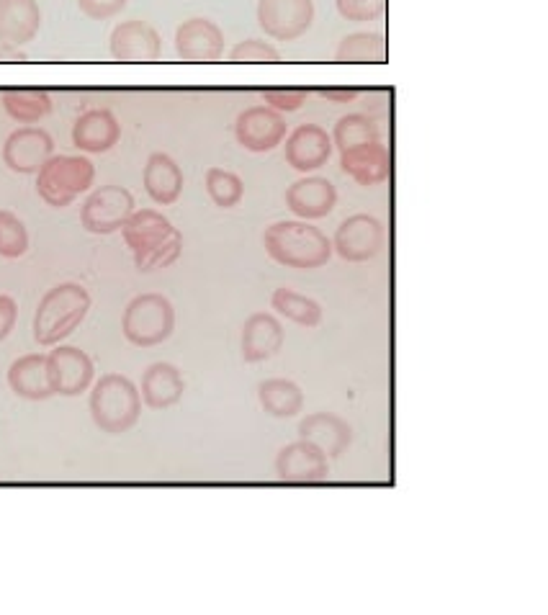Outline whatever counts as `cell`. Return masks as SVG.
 <instances>
[{
	"label": "cell",
	"instance_id": "cell-24",
	"mask_svg": "<svg viewBox=\"0 0 548 615\" xmlns=\"http://www.w3.org/2000/svg\"><path fill=\"white\" fill-rule=\"evenodd\" d=\"M183 392H186V384H183L181 371L173 363H152L142 374L139 397L150 410H168V407L181 402Z\"/></svg>",
	"mask_w": 548,
	"mask_h": 615
},
{
	"label": "cell",
	"instance_id": "cell-3",
	"mask_svg": "<svg viewBox=\"0 0 548 615\" xmlns=\"http://www.w3.org/2000/svg\"><path fill=\"white\" fill-rule=\"evenodd\" d=\"M139 415H142V397L132 379L106 374L96 381L91 392V417L103 433H127L137 425Z\"/></svg>",
	"mask_w": 548,
	"mask_h": 615
},
{
	"label": "cell",
	"instance_id": "cell-32",
	"mask_svg": "<svg viewBox=\"0 0 548 615\" xmlns=\"http://www.w3.org/2000/svg\"><path fill=\"white\" fill-rule=\"evenodd\" d=\"M29 250L26 224L8 209H0V258L16 260Z\"/></svg>",
	"mask_w": 548,
	"mask_h": 615
},
{
	"label": "cell",
	"instance_id": "cell-37",
	"mask_svg": "<svg viewBox=\"0 0 548 615\" xmlns=\"http://www.w3.org/2000/svg\"><path fill=\"white\" fill-rule=\"evenodd\" d=\"M129 0H78V8L93 21H109L127 8Z\"/></svg>",
	"mask_w": 548,
	"mask_h": 615
},
{
	"label": "cell",
	"instance_id": "cell-14",
	"mask_svg": "<svg viewBox=\"0 0 548 615\" xmlns=\"http://www.w3.org/2000/svg\"><path fill=\"white\" fill-rule=\"evenodd\" d=\"M175 52L183 62H217L224 55V34L214 21L188 19L175 31Z\"/></svg>",
	"mask_w": 548,
	"mask_h": 615
},
{
	"label": "cell",
	"instance_id": "cell-8",
	"mask_svg": "<svg viewBox=\"0 0 548 615\" xmlns=\"http://www.w3.org/2000/svg\"><path fill=\"white\" fill-rule=\"evenodd\" d=\"M47 368L52 392L60 397H78L88 392L96 376L93 358L75 345H57L47 356Z\"/></svg>",
	"mask_w": 548,
	"mask_h": 615
},
{
	"label": "cell",
	"instance_id": "cell-1",
	"mask_svg": "<svg viewBox=\"0 0 548 615\" xmlns=\"http://www.w3.org/2000/svg\"><path fill=\"white\" fill-rule=\"evenodd\" d=\"M265 253L276 260L278 266L296 268V271H314L322 268L332 255V242L325 232L312 227L304 219L271 224L263 235Z\"/></svg>",
	"mask_w": 548,
	"mask_h": 615
},
{
	"label": "cell",
	"instance_id": "cell-26",
	"mask_svg": "<svg viewBox=\"0 0 548 615\" xmlns=\"http://www.w3.org/2000/svg\"><path fill=\"white\" fill-rule=\"evenodd\" d=\"M386 60H389V49L384 34L379 31L348 34L335 52L338 65H386Z\"/></svg>",
	"mask_w": 548,
	"mask_h": 615
},
{
	"label": "cell",
	"instance_id": "cell-6",
	"mask_svg": "<svg viewBox=\"0 0 548 615\" xmlns=\"http://www.w3.org/2000/svg\"><path fill=\"white\" fill-rule=\"evenodd\" d=\"M134 212V196L129 188L116 186H101L83 201L80 209V224L91 235H114L124 227Z\"/></svg>",
	"mask_w": 548,
	"mask_h": 615
},
{
	"label": "cell",
	"instance_id": "cell-22",
	"mask_svg": "<svg viewBox=\"0 0 548 615\" xmlns=\"http://www.w3.org/2000/svg\"><path fill=\"white\" fill-rule=\"evenodd\" d=\"M8 386L16 397L29 399V402H44V399L55 397L52 384H49L47 356L29 353V356L13 361L8 368Z\"/></svg>",
	"mask_w": 548,
	"mask_h": 615
},
{
	"label": "cell",
	"instance_id": "cell-33",
	"mask_svg": "<svg viewBox=\"0 0 548 615\" xmlns=\"http://www.w3.org/2000/svg\"><path fill=\"white\" fill-rule=\"evenodd\" d=\"M183 253V235L178 230L168 237L165 242L155 245L152 250L142 255H134V266H137L139 273H152V271H163V268H170L175 260L181 258Z\"/></svg>",
	"mask_w": 548,
	"mask_h": 615
},
{
	"label": "cell",
	"instance_id": "cell-34",
	"mask_svg": "<svg viewBox=\"0 0 548 615\" xmlns=\"http://www.w3.org/2000/svg\"><path fill=\"white\" fill-rule=\"evenodd\" d=\"M229 60L250 62V65H276V62H281V52L263 39H245L229 52Z\"/></svg>",
	"mask_w": 548,
	"mask_h": 615
},
{
	"label": "cell",
	"instance_id": "cell-21",
	"mask_svg": "<svg viewBox=\"0 0 548 615\" xmlns=\"http://www.w3.org/2000/svg\"><path fill=\"white\" fill-rule=\"evenodd\" d=\"M42 26L37 0H0V44L24 47L34 42Z\"/></svg>",
	"mask_w": 548,
	"mask_h": 615
},
{
	"label": "cell",
	"instance_id": "cell-28",
	"mask_svg": "<svg viewBox=\"0 0 548 615\" xmlns=\"http://www.w3.org/2000/svg\"><path fill=\"white\" fill-rule=\"evenodd\" d=\"M258 399L271 417H294L304 407V392L289 379H268L258 386Z\"/></svg>",
	"mask_w": 548,
	"mask_h": 615
},
{
	"label": "cell",
	"instance_id": "cell-4",
	"mask_svg": "<svg viewBox=\"0 0 548 615\" xmlns=\"http://www.w3.org/2000/svg\"><path fill=\"white\" fill-rule=\"evenodd\" d=\"M96 165L83 155H52L37 173V193L44 204L65 209L80 193L91 191Z\"/></svg>",
	"mask_w": 548,
	"mask_h": 615
},
{
	"label": "cell",
	"instance_id": "cell-9",
	"mask_svg": "<svg viewBox=\"0 0 548 615\" xmlns=\"http://www.w3.org/2000/svg\"><path fill=\"white\" fill-rule=\"evenodd\" d=\"M384 248V224L371 214H353L335 232L332 250L348 263H366Z\"/></svg>",
	"mask_w": 548,
	"mask_h": 615
},
{
	"label": "cell",
	"instance_id": "cell-11",
	"mask_svg": "<svg viewBox=\"0 0 548 615\" xmlns=\"http://www.w3.org/2000/svg\"><path fill=\"white\" fill-rule=\"evenodd\" d=\"M55 155V139L47 129L21 127L8 134L3 145V163L21 175H37L39 168Z\"/></svg>",
	"mask_w": 548,
	"mask_h": 615
},
{
	"label": "cell",
	"instance_id": "cell-35",
	"mask_svg": "<svg viewBox=\"0 0 548 615\" xmlns=\"http://www.w3.org/2000/svg\"><path fill=\"white\" fill-rule=\"evenodd\" d=\"M335 8L345 21L363 24V21H376L386 13V0H335Z\"/></svg>",
	"mask_w": 548,
	"mask_h": 615
},
{
	"label": "cell",
	"instance_id": "cell-15",
	"mask_svg": "<svg viewBox=\"0 0 548 615\" xmlns=\"http://www.w3.org/2000/svg\"><path fill=\"white\" fill-rule=\"evenodd\" d=\"M335 204H338V191L320 175L299 178L286 188V206L304 222L325 219L335 209Z\"/></svg>",
	"mask_w": 548,
	"mask_h": 615
},
{
	"label": "cell",
	"instance_id": "cell-38",
	"mask_svg": "<svg viewBox=\"0 0 548 615\" xmlns=\"http://www.w3.org/2000/svg\"><path fill=\"white\" fill-rule=\"evenodd\" d=\"M19 320V307L8 294H0V340H6L11 335L13 325Z\"/></svg>",
	"mask_w": 548,
	"mask_h": 615
},
{
	"label": "cell",
	"instance_id": "cell-12",
	"mask_svg": "<svg viewBox=\"0 0 548 615\" xmlns=\"http://www.w3.org/2000/svg\"><path fill=\"white\" fill-rule=\"evenodd\" d=\"M276 477L286 484H320L330 477V461L309 441L289 443L276 456Z\"/></svg>",
	"mask_w": 548,
	"mask_h": 615
},
{
	"label": "cell",
	"instance_id": "cell-17",
	"mask_svg": "<svg viewBox=\"0 0 548 615\" xmlns=\"http://www.w3.org/2000/svg\"><path fill=\"white\" fill-rule=\"evenodd\" d=\"M286 163L296 173H312L322 168L332 155V137L317 124H302L286 142Z\"/></svg>",
	"mask_w": 548,
	"mask_h": 615
},
{
	"label": "cell",
	"instance_id": "cell-5",
	"mask_svg": "<svg viewBox=\"0 0 548 615\" xmlns=\"http://www.w3.org/2000/svg\"><path fill=\"white\" fill-rule=\"evenodd\" d=\"M124 338L137 348H155L165 343L175 330V309L163 294H139L121 317Z\"/></svg>",
	"mask_w": 548,
	"mask_h": 615
},
{
	"label": "cell",
	"instance_id": "cell-23",
	"mask_svg": "<svg viewBox=\"0 0 548 615\" xmlns=\"http://www.w3.org/2000/svg\"><path fill=\"white\" fill-rule=\"evenodd\" d=\"M145 191L155 204L170 206L181 199L183 193V170L173 157L165 152H152L142 173Z\"/></svg>",
	"mask_w": 548,
	"mask_h": 615
},
{
	"label": "cell",
	"instance_id": "cell-29",
	"mask_svg": "<svg viewBox=\"0 0 548 615\" xmlns=\"http://www.w3.org/2000/svg\"><path fill=\"white\" fill-rule=\"evenodd\" d=\"M271 304H273V309L281 314V317L296 322V325L317 327L322 322V307H320V304L314 302V299H309V296L296 294L294 289H286V286H281V289L273 291Z\"/></svg>",
	"mask_w": 548,
	"mask_h": 615
},
{
	"label": "cell",
	"instance_id": "cell-20",
	"mask_svg": "<svg viewBox=\"0 0 548 615\" xmlns=\"http://www.w3.org/2000/svg\"><path fill=\"white\" fill-rule=\"evenodd\" d=\"M299 438L314 443L327 459H338L353 441V430L343 417L332 412H312L299 423Z\"/></svg>",
	"mask_w": 548,
	"mask_h": 615
},
{
	"label": "cell",
	"instance_id": "cell-13",
	"mask_svg": "<svg viewBox=\"0 0 548 615\" xmlns=\"http://www.w3.org/2000/svg\"><path fill=\"white\" fill-rule=\"evenodd\" d=\"M111 57L116 62H157L163 55V39L147 21H121L111 31Z\"/></svg>",
	"mask_w": 548,
	"mask_h": 615
},
{
	"label": "cell",
	"instance_id": "cell-39",
	"mask_svg": "<svg viewBox=\"0 0 548 615\" xmlns=\"http://www.w3.org/2000/svg\"><path fill=\"white\" fill-rule=\"evenodd\" d=\"M322 96L330 103H350L358 96L356 88H322Z\"/></svg>",
	"mask_w": 548,
	"mask_h": 615
},
{
	"label": "cell",
	"instance_id": "cell-16",
	"mask_svg": "<svg viewBox=\"0 0 548 615\" xmlns=\"http://www.w3.org/2000/svg\"><path fill=\"white\" fill-rule=\"evenodd\" d=\"M284 327L281 322L268 312L250 314L242 325L240 353L245 363H263L278 356V350L284 348Z\"/></svg>",
	"mask_w": 548,
	"mask_h": 615
},
{
	"label": "cell",
	"instance_id": "cell-2",
	"mask_svg": "<svg viewBox=\"0 0 548 615\" xmlns=\"http://www.w3.org/2000/svg\"><path fill=\"white\" fill-rule=\"evenodd\" d=\"M91 312V294L80 284H57L39 302L34 314V340L57 345L70 338Z\"/></svg>",
	"mask_w": 548,
	"mask_h": 615
},
{
	"label": "cell",
	"instance_id": "cell-19",
	"mask_svg": "<svg viewBox=\"0 0 548 615\" xmlns=\"http://www.w3.org/2000/svg\"><path fill=\"white\" fill-rule=\"evenodd\" d=\"M121 124L109 109H91L73 124V145L80 152L101 155L119 145Z\"/></svg>",
	"mask_w": 548,
	"mask_h": 615
},
{
	"label": "cell",
	"instance_id": "cell-18",
	"mask_svg": "<svg viewBox=\"0 0 548 615\" xmlns=\"http://www.w3.org/2000/svg\"><path fill=\"white\" fill-rule=\"evenodd\" d=\"M340 168L358 186H379L392 175V155L381 142L358 145L353 150L340 152Z\"/></svg>",
	"mask_w": 548,
	"mask_h": 615
},
{
	"label": "cell",
	"instance_id": "cell-31",
	"mask_svg": "<svg viewBox=\"0 0 548 615\" xmlns=\"http://www.w3.org/2000/svg\"><path fill=\"white\" fill-rule=\"evenodd\" d=\"M206 193L219 209H232L245 196V183L237 173L224 168H209L206 170Z\"/></svg>",
	"mask_w": 548,
	"mask_h": 615
},
{
	"label": "cell",
	"instance_id": "cell-36",
	"mask_svg": "<svg viewBox=\"0 0 548 615\" xmlns=\"http://www.w3.org/2000/svg\"><path fill=\"white\" fill-rule=\"evenodd\" d=\"M307 98L309 91H304V88H268V91H263V101L281 114L299 111L307 103Z\"/></svg>",
	"mask_w": 548,
	"mask_h": 615
},
{
	"label": "cell",
	"instance_id": "cell-40",
	"mask_svg": "<svg viewBox=\"0 0 548 615\" xmlns=\"http://www.w3.org/2000/svg\"><path fill=\"white\" fill-rule=\"evenodd\" d=\"M26 52H21L19 47H8V44H0V62H26Z\"/></svg>",
	"mask_w": 548,
	"mask_h": 615
},
{
	"label": "cell",
	"instance_id": "cell-27",
	"mask_svg": "<svg viewBox=\"0 0 548 615\" xmlns=\"http://www.w3.org/2000/svg\"><path fill=\"white\" fill-rule=\"evenodd\" d=\"M3 109L19 124H39L52 111V98L42 88H13L3 93Z\"/></svg>",
	"mask_w": 548,
	"mask_h": 615
},
{
	"label": "cell",
	"instance_id": "cell-10",
	"mask_svg": "<svg viewBox=\"0 0 548 615\" xmlns=\"http://www.w3.org/2000/svg\"><path fill=\"white\" fill-rule=\"evenodd\" d=\"M286 137V119L271 106H250L235 119L237 145L250 152L276 150Z\"/></svg>",
	"mask_w": 548,
	"mask_h": 615
},
{
	"label": "cell",
	"instance_id": "cell-30",
	"mask_svg": "<svg viewBox=\"0 0 548 615\" xmlns=\"http://www.w3.org/2000/svg\"><path fill=\"white\" fill-rule=\"evenodd\" d=\"M371 142H381V134L376 121L366 114L343 116L332 132V147H338L340 152L353 150L358 145H371Z\"/></svg>",
	"mask_w": 548,
	"mask_h": 615
},
{
	"label": "cell",
	"instance_id": "cell-25",
	"mask_svg": "<svg viewBox=\"0 0 548 615\" xmlns=\"http://www.w3.org/2000/svg\"><path fill=\"white\" fill-rule=\"evenodd\" d=\"M173 232L175 227L170 224V219L157 212V209H139V212L134 209L132 217L121 227V235H124V242L132 250V255L147 253L155 245L168 240Z\"/></svg>",
	"mask_w": 548,
	"mask_h": 615
},
{
	"label": "cell",
	"instance_id": "cell-7",
	"mask_svg": "<svg viewBox=\"0 0 548 615\" xmlns=\"http://www.w3.org/2000/svg\"><path fill=\"white\" fill-rule=\"evenodd\" d=\"M314 21L312 0H258V24L276 42L304 37Z\"/></svg>",
	"mask_w": 548,
	"mask_h": 615
}]
</instances>
